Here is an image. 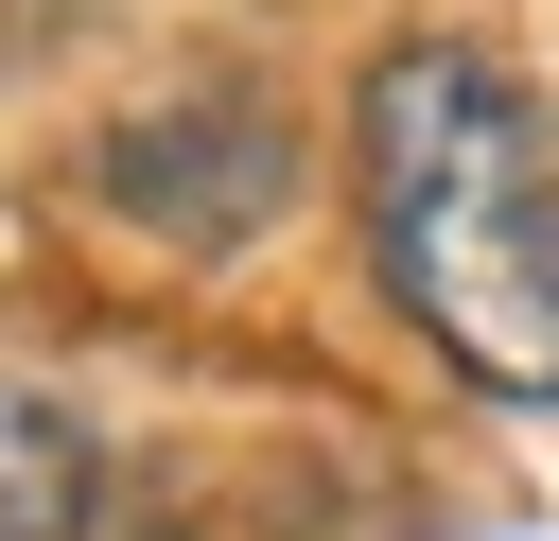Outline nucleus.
Returning a JSON list of instances; mask_svg holds the SVG:
<instances>
[{"label": "nucleus", "instance_id": "obj_1", "mask_svg": "<svg viewBox=\"0 0 559 541\" xmlns=\"http://www.w3.org/2000/svg\"><path fill=\"white\" fill-rule=\"evenodd\" d=\"M367 279L472 401L559 419V122L489 35H384L349 87Z\"/></svg>", "mask_w": 559, "mask_h": 541}, {"label": "nucleus", "instance_id": "obj_2", "mask_svg": "<svg viewBox=\"0 0 559 541\" xmlns=\"http://www.w3.org/2000/svg\"><path fill=\"white\" fill-rule=\"evenodd\" d=\"M87 192H105L140 244L227 262V244L280 227V192H297V122H280L262 87H175V105H122V122L87 140Z\"/></svg>", "mask_w": 559, "mask_h": 541}, {"label": "nucleus", "instance_id": "obj_3", "mask_svg": "<svg viewBox=\"0 0 559 541\" xmlns=\"http://www.w3.org/2000/svg\"><path fill=\"white\" fill-rule=\"evenodd\" d=\"M0 541H87V454L52 419H0Z\"/></svg>", "mask_w": 559, "mask_h": 541}]
</instances>
